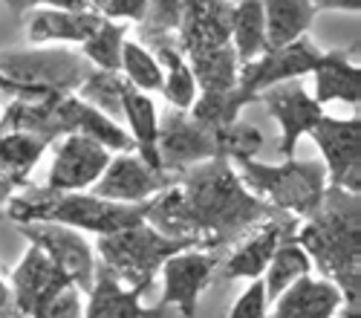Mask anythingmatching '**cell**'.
Segmentation results:
<instances>
[{"label": "cell", "mask_w": 361, "mask_h": 318, "mask_svg": "<svg viewBox=\"0 0 361 318\" xmlns=\"http://www.w3.org/2000/svg\"><path fill=\"white\" fill-rule=\"evenodd\" d=\"M145 220L171 238H183L197 246V235L208 231L220 238L240 235L243 228L263 223L269 206L255 197L226 157L194 165L179 185H168L150 197Z\"/></svg>", "instance_id": "cell-1"}, {"label": "cell", "mask_w": 361, "mask_h": 318, "mask_svg": "<svg viewBox=\"0 0 361 318\" xmlns=\"http://www.w3.org/2000/svg\"><path fill=\"white\" fill-rule=\"evenodd\" d=\"M295 240L341 289L344 307H358V194L329 185Z\"/></svg>", "instance_id": "cell-2"}, {"label": "cell", "mask_w": 361, "mask_h": 318, "mask_svg": "<svg viewBox=\"0 0 361 318\" xmlns=\"http://www.w3.org/2000/svg\"><path fill=\"white\" fill-rule=\"evenodd\" d=\"M145 214V202H110L93 191H52L47 185L29 188L9 200V217L15 223H61L70 228L93 231L99 238L142 223Z\"/></svg>", "instance_id": "cell-3"}, {"label": "cell", "mask_w": 361, "mask_h": 318, "mask_svg": "<svg viewBox=\"0 0 361 318\" xmlns=\"http://www.w3.org/2000/svg\"><path fill=\"white\" fill-rule=\"evenodd\" d=\"M185 249H194V243L183 238H171L147 220L128 226L122 231H113V235H102L96 246L99 264L110 269L125 286L139 289V293H147L154 286L162 264L171 255Z\"/></svg>", "instance_id": "cell-4"}, {"label": "cell", "mask_w": 361, "mask_h": 318, "mask_svg": "<svg viewBox=\"0 0 361 318\" xmlns=\"http://www.w3.org/2000/svg\"><path fill=\"white\" fill-rule=\"evenodd\" d=\"M237 177L243 185L257 191L260 197L272 200L281 212H295L310 217L324 200L326 191V168L324 162L310 159H283L281 165H266L255 157L231 159Z\"/></svg>", "instance_id": "cell-5"}, {"label": "cell", "mask_w": 361, "mask_h": 318, "mask_svg": "<svg viewBox=\"0 0 361 318\" xmlns=\"http://www.w3.org/2000/svg\"><path fill=\"white\" fill-rule=\"evenodd\" d=\"M0 73L29 87L35 96L81 90L93 67L81 52L35 49V52H0Z\"/></svg>", "instance_id": "cell-6"}, {"label": "cell", "mask_w": 361, "mask_h": 318, "mask_svg": "<svg viewBox=\"0 0 361 318\" xmlns=\"http://www.w3.org/2000/svg\"><path fill=\"white\" fill-rule=\"evenodd\" d=\"M18 231L29 240V246H38L84 295L90 293L99 257H96V249L84 240V235H78V228L32 220V223H18Z\"/></svg>", "instance_id": "cell-7"}, {"label": "cell", "mask_w": 361, "mask_h": 318, "mask_svg": "<svg viewBox=\"0 0 361 318\" xmlns=\"http://www.w3.org/2000/svg\"><path fill=\"white\" fill-rule=\"evenodd\" d=\"M321 55H324V49H318L315 41H310V35L298 38L286 47L266 49L255 61L237 67V90L249 96L252 102H257V96L263 90H269V87L310 75L318 67Z\"/></svg>", "instance_id": "cell-8"}, {"label": "cell", "mask_w": 361, "mask_h": 318, "mask_svg": "<svg viewBox=\"0 0 361 318\" xmlns=\"http://www.w3.org/2000/svg\"><path fill=\"white\" fill-rule=\"evenodd\" d=\"M312 142L324 157L326 180L341 191L358 194V168H361V119L358 113L350 119L321 116L318 125L310 130Z\"/></svg>", "instance_id": "cell-9"}, {"label": "cell", "mask_w": 361, "mask_h": 318, "mask_svg": "<svg viewBox=\"0 0 361 318\" xmlns=\"http://www.w3.org/2000/svg\"><path fill=\"white\" fill-rule=\"evenodd\" d=\"M157 154H159L162 171L168 173H179L200 162L223 157L217 136L208 128H202L188 110L168 113L165 119H159Z\"/></svg>", "instance_id": "cell-10"}, {"label": "cell", "mask_w": 361, "mask_h": 318, "mask_svg": "<svg viewBox=\"0 0 361 318\" xmlns=\"http://www.w3.org/2000/svg\"><path fill=\"white\" fill-rule=\"evenodd\" d=\"M257 102L281 125V145H278L281 157L295 159L300 136H307L318 125V119L324 116V107L312 99V93L307 90V87L300 84V78L269 87V90H263L257 96Z\"/></svg>", "instance_id": "cell-11"}, {"label": "cell", "mask_w": 361, "mask_h": 318, "mask_svg": "<svg viewBox=\"0 0 361 318\" xmlns=\"http://www.w3.org/2000/svg\"><path fill=\"white\" fill-rule=\"evenodd\" d=\"M220 267V260L214 252H197V249H185L171 255L159 275H162V301L159 307H176L183 318H194L197 307H200V295L205 293V286L212 283L214 269Z\"/></svg>", "instance_id": "cell-12"}, {"label": "cell", "mask_w": 361, "mask_h": 318, "mask_svg": "<svg viewBox=\"0 0 361 318\" xmlns=\"http://www.w3.org/2000/svg\"><path fill=\"white\" fill-rule=\"evenodd\" d=\"M110 162V151L90 136H61L47 173V188L52 191H87L99 183Z\"/></svg>", "instance_id": "cell-13"}, {"label": "cell", "mask_w": 361, "mask_h": 318, "mask_svg": "<svg viewBox=\"0 0 361 318\" xmlns=\"http://www.w3.org/2000/svg\"><path fill=\"white\" fill-rule=\"evenodd\" d=\"M171 177L173 173L168 171L150 168L136 151L116 154L110 157L104 173L93 185V194L110 202H147L150 197H157L173 183Z\"/></svg>", "instance_id": "cell-14"}, {"label": "cell", "mask_w": 361, "mask_h": 318, "mask_svg": "<svg viewBox=\"0 0 361 318\" xmlns=\"http://www.w3.org/2000/svg\"><path fill=\"white\" fill-rule=\"evenodd\" d=\"M12 283V304L20 315H29L35 310L38 301H44L47 295H52L55 289H61L64 283H70V278L58 269L52 260L38 249L29 246L23 252V257L18 260V267L9 275Z\"/></svg>", "instance_id": "cell-15"}, {"label": "cell", "mask_w": 361, "mask_h": 318, "mask_svg": "<svg viewBox=\"0 0 361 318\" xmlns=\"http://www.w3.org/2000/svg\"><path fill=\"white\" fill-rule=\"evenodd\" d=\"M139 289H130L102 264L96 267L93 286L87 293L84 318H159L162 307H145Z\"/></svg>", "instance_id": "cell-16"}, {"label": "cell", "mask_w": 361, "mask_h": 318, "mask_svg": "<svg viewBox=\"0 0 361 318\" xmlns=\"http://www.w3.org/2000/svg\"><path fill=\"white\" fill-rule=\"evenodd\" d=\"M272 318H336L344 307L341 289L315 275H304L272 301Z\"/></svg>", "instance_id": "cell-17"}, {"label": "cell", "mask_w": 361, "mask_h": 318, "mask_svg": "<svg viewBox=\"0 0 361 318\" xmlns=\"http://www.w3.org/2000/svg\"><path fill=\"white\" fill-rule=\"evenodd\" d=\"M104 15L87 9V12H64V9H32L26 20V38L29 44H84L90 35L102 26Z\"/></svg>", "instance_id": "cell-18"}, {"label": "cell", "mask_w": 361, "mask_h": 318, "mask_svg": "<svg viewBox=\"0 0 361 318\" xmlns=\"http://www.w3.org/2000/svg\"><path fill=\"white\" fill-rule=\"evenodd\" d=\"M292 226H283L281 220H263L257 226V231L252 238H246L240 243L228 260L223 264L220 275L223 281H237V278H246V281H255V278H263L269 260H272L278 243L283 240V235L289 231Z\"/></svg>", "instance_id": "cell-19"}, {"label": "cell", "mask_w": 361, "mask_h": 318, "mask_svg": "<svg viewBox=\"0 0 361 318\" xmlns=\"http://www.w3.org/2000/svg\"><path fill=\"white\" fill-rule=\"evenodd\" d=\"M312 99L321 107L326 102H344L358 107L361 78H358V67L350 61L347 49H333L321 55L318 67L312 70Z\"/></svg>", "instance_id": "cell-20"}, {"label": "cell", "mask_w": 361, "mask_h": 318, "mask_svg": "<svg viewBox=\"0 0 361 318\" xmlns=\"http://www.w3.org/2000/svg\"><path fill=\"white\" fill-rule=\"evenodd\" d=\"M122 116L130 125V139L136 145V154L150 165L162 171L159 165V154H157V136H159V113L157 104L150 99V93H142L136 87H130L125 81V90H122Z\"/></svg>", "instance_id": "cell-21"}, {"label": "cell", "mask_w": 361, "mask_h": 318, "mask_svg": "<svg viewBox=\"0 0 361 318\" xmlns=\"http://www.w3.org/2000/svg\"><path fill=\"white\" fill-rule=\"evenodd\" d=\"M266 20V44L269 49L286 47L304 38L312 26L315 6L312 0H260Z\"/></svg>", "instance_id": "cell-22"}, {"label": "cell", "mask_w": 361, "mask_h": 318, "mask_svg": "<svg viewBox=\"0 0 361 318\" xmlns=\"http://www.w3.org/2000/svg\"><path fill=\"white\" fill-rule=\"evenodd\" d=\"M49 151V142L26 133V130H6L0 133V180L9 185H26V177L44 154Z\"/></svg>", "instance_id": "cell-23"}, {"label": "cell", "mask_w": 361, "mask_h": 318, "mask_svg": "<svg viewBox=\"0 0 361 318\" xmlns=\"http://www.w3.org/2000/svg\"><path fill=\"white\" fill-rule=\"evenodd\" d=\"M228 38H231V49H234V58H237V67L255 61V58H260L269 49L260 0H237V6H231Z\"/></svg>", "instance_id": "cell-24"}, {"label": "cell", "mask_w": 361, "mask_h": 318, "mask_svg": "<svg viewBox=\"0 0 361 318\" xmlns=\"http://www.w3.org/2000/svg\"><path fill=\"white\" fill-rule=\"evenodd\" d=\"M304 275H312V260L304 252V246L295 240L292 231H286L283 240L275 249V255H272V260H269L263 278H260L269 304H272L283 293V289H289L295 281H300Z\"/></svg>", "instance_id": "cell-25"}, {"label": "cell", "mask_w": 361, "mask_h": 318, "mask_svg": "<svg viewBox=\"0 0 361 318\" xmlns=\"http://www.w3.org/2000/svg\"><path fill=\"white\" fill-rule=\"evenodd\" d=\"M157 61L162 67V96L168 99V104H173L176 110H191V104L197 102V78L188 67V61L183 58L176 47H171L162 35L157 38Z\"/></svg>", "instance_id": "cell-26"}, {"label": "cell", "mask_w": 361, "mask_h": 318, "mask_svg": "<svg viewBox=\"0 0 361 318\" xmlns=\"http://www.w3.org/2000/svg\"><path fill=\"white\" fill-rule=\"evenodd\" d=\"M125 35H128V23H125V20H110V18H104L96 32L81 44V55L87 58L93 70L118 73V70H122Z\"/></svg>", "instance_id": "cell-27"}, {"label": "cell", "mask_w": 361, "mask_h": 318, "mask_svg": "<svg viewBox=\"0 0 361 318\" xmlns=\"http://www.w3.org/2000/svg\"><path fill=\"white\" fill-rule=\"evenodd\" d=\"M125 73V81L130 87L142 93H150V90H162V67L157 61V55L145 49L142 44L136 41H125V49H122V70Z\"/></svg>", "instance_id": "cell-28"}, {"label": "cell", "mask_w": 361, "mask_h": 318, "mask_svg": "<svg viewBox=\"0 0 361 318\" xmlns=\"http://www.w3.org/2000/svg\"><path fill=\"white\" fill-rule=\"evenodd\" d=\"M122 90H125V78H118V73L93 70L90 78L81 84L78 99L113 119V116H122Z\"/></svg>", "instance_id": "cell-29"}, {"label": "cell", "mask_w": 361, "mask_h": 318, "mask_svg": "<svg viewBox=\"0 0 361 318\" xmlns=\"http://www.w3.org/2000/svg\"><path fill=\"white\" fill-rule=\"evenodd\" d=\"M26 318H84V293L70 281L35 304Z\"/></svg>", "instance_id": "cell-30"}, {"label": "cell", "mask_w": 361, "mask_h": 318, "mask_svg": "<svg viewBox=\"0 0 361 318\" xmlns=\"http://www.w3.org/2000/svg\"><path fill=\"white\" fill-rule=\"evenodd\" d=\"M228 318H269V298H266V289H263L260 278H255L246 286V293L234 301Z\"/></svg>", "instance_id": "cell-31"}, {"label": "cell", "mask_w": 361, "mask_h": 318, "mask_svg": "<svg viewBox=\"0 0 361 318\" xmlns=\"http://www.w3.org/2000/svg\"><path fill=\"white\" fill-rule=\"evenodd\" d=\"M147 6H150V0H110L102 15L110 20L130 23V20H142L147 15Z\"/></svg>", "instance_id": "cell-32"}, {"label": "cell", "mask_w": 361, "mask_h": 318, "mask_svg": "<svg viewBox=\"0 0 361 318\" xmlns=\"http://www.w3.org/2000/svg\"><path fill=\"white\" fill-rule=\"evenodd\" d=\"M315 12H355L361 9V0H312Z\"/></svg>", "instance_id": "cell-33"}, {"label": "cell", "mask_w": 361, "mask_h": 318, "mask_svg": "<svg viewBox=\"0 0 361 318\" xmlns=\"http://www.w3.org/2000/svg\"><path fill=\"white\" fill-rule=\"evenodd\" d=\"M0 90H4V93H12L15 99H44V96H35L32 90H29V87H23V84L6 78L4 73H0Z\"/></svg>", "instance_id": "cell-34"}, {"label": "cell", "mask_w": 361, "mask_h": 318, "mask_svg": "<svg viewBox=\"0 0 361 318\" xmlns=\"http://www.w3.org/2000/svg\"><path fill=\"white\" fill-rule=\"evenodd\" d=\"M38 6L47 9H64V12H87V0H35Z\"/></svg>", "instance_id": "cell-35"}, {"label": "cell", "mask_w": 361, "mask_h": 318, "mask_svg": "<svg viewBox=\"0 0 361 318\" xmlns=\"http://www.w3.org/2000/svg\"><path fill=\"white\" fill-rule=\"evenodd\" d=\"M9 304H12V295H9V283L0 278V318H4V312L9 310Z\"/></svg>", "instance_id": "cell-36"}, {"label": "cell", "mask_w": 361, "mask_h": 318, "mask_svg": "<svg viewBox=\"0 0 361 318\" xmlns=\"http://www.w3.org/2000/svg\"><path fill=\"white\" fill-rule=\"evenodd\" d=\"M6 4H9V9L23 12V9H29V6H35V0H6Z\"/></svg>", "instance_id": "cell-37"}, {"label": "cell", "mask_w": 361, "mask_h": 318, "mask_svg": "<svg viewBox=\"0 0 361 318\" xmlns=\"http://www.w3.org/2000/svg\"><path fill=\"white\" fill-rule=\"evenodd\" d=\"M107 4H110V0H87V6L93 9V12H99V15L107 9Z\"/></svg>", "instance_id": "cell-38"}]
</instances>
